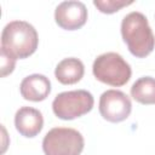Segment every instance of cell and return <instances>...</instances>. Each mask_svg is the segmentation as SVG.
<instances>
[{
  "label": "cell",
  "mask_w": 155,
  "mask_h": 155,
  "mask_svg": "<svg viewBox=\"0 0 155 155\" xmlns=\"http://www.w3.org/2000/svg\"><path fill=\"white\" fill-rule=\"evenodd\" d=\"M121 35L128 51L138 58L150 54L155 47V36L147 17L138 11L130 12L121 22Z\"/></svg>",
  "instance_id": "obj_1"
},
{
  "label": "cell",
  "mask_w": 155,
  "mask_h": 155,
  "mask_svg": "<svg viewBox=\"0 0 155 155\" xmlns=\"http://www.w3.org/2000/svg\"><path fill=\"white\" fill-rule=\"evenodd\" d=\"M39 44L35 28L25 21H12L1 33V47L16 59L31 56Z\"/></svg>",
  "instance_id": "obj_2"
},
{
  "label": "cell",
  "mask_w": 155,
  "mask_h": 155,
  "mask_svg": "<svg viewBox=\"0 0 155 155\" xmlns=\"http://www.w3.org/2000/svg\"><path fill=\"white\" fill-rule=\"evenodd\" d=\"M92 71L98 81L115 87L125 85L132 74L130 64L116 52L99 54L93 62Z\"/></svg>",
  "instance_id": "obj_3"
},
{
  "label": "cell",
  "mask_w": 155,
  "mask_h": 155,
  "mask_svg": "<svg viewBox=\"0 0 155 155\" xmlns=\"http://www.w3.org/2000/svg\"><path fill=\"white\" fill-rule=\"evenodd\" d=\"M82 134L70 127H54L42 139L45 155H80L84 150Z\"/></svg>",
  "instance_id": "obj_4"
},
{
  "label": "cell",
  "mask_w": 155,
  "mask_h": 155,
  "mask_svg": "<svg viewBox=\"0 0 155 155\" xmlns=\"http://www.w3.org/2000/svg\"><path fill=\"white\" fill-rule=\"evenodd\" d=\"M93 103L92 93L86 90L65 91L54 97L52 110L54 115L62 120H73L91 111Z\"/></svg>",
  "instance_id": "obj_5"
},
{
  "label": "cell",
  "mask_w": 155,
  "mask_h": 155,
  "mask_svg": "<svg viewBox=\"0 0 155 155\" xmlns=\"http://www.w3.org/2000/svg\"><path fill=\"white\" fill-rule=\"evenodd\" d=\"M132 110L131 99L119 90H107L99 98V113L107 121L120 122L126 120Z\"/></svg>",
  "instance_id": "obj_6"
},
{
  "label": "cell",
  "mask_w": 155,
  "mask_h": 155,
  "mask_svg": "<svg viewBox=\"0 0 155 155\" xmlns=\"http://www.w3.org/2000/svg\"><path fill=\"white\" fill-rule=\"evenodd\" d=\"M54 19L62 29L76 30L86 23L87 8L81 1H63L54 10Z\"/></svg>",
  "instance_id": "obj_7"
},
{
  "label": "cell",
  "mask_w": 155,
  "mask_h": 155,
  "mask_svg": "<svg viewBox=\"0 0 155 155\" xmlns=\"http://www.w3.org/2000/svg\"><path fill=\"white\" fill-rule=\"evenodd\" d=\"M16 130L24 137L31 138L39 134L44 127L42 114L31 107H22L15 115Z\"/></svg>",
  "instance_id": "obj_8"
},
{
  "label": "cell",
  "mask_w": 155,
  "mask_h": 155,
  "mask_svg": "<svg viewBox=\"0 0 155 155\" xmlns=\"http://www.w3.org/2000/svg\"><path fill=\"white\" fill-rule=\"evenodd\" d=\"M19 91L24 99L31 102H41L50 94L51 82L48 78L42 74H31L22 80Z\"/></svg>",
  "instance_id": "obj_9"
},
{
  "label": "cell",
  "mask_w": 155,
  "mask_h": 155,
  "mask_svg": "<svg viewBox=\"0 0 155 155\" xmlns=\"http://www.w3.org/2000/svg\"><path fill=\"white\" fill-rule=\"evenodd\" d=\"M84 73H85L84 63L74 57L64 58L57 64L54 69L56 79L63 85H73L79 82L84 76Z\"/></svg>",
  "instance_id": "obj_10"
},
{
  "label": "cell",
  "mask_w": 155,
  "mask_h": 155,
  "mask_svg": "<svg viewBox=\"0 0 155 155\" xmlns=\"http://www.w3.org/2000/svg\"><path fill=\"white\" fill-rule=\"evenodd\" d=\"M131 96L142 104H155V79L143 76L136 80L131 87Z\"/></svg>",
  "instance_id": "obj_11"
},
{
  "label": "cell",
  "mask_w": 155,
  "mask_h": 155,
  "mask_svg": "<svg viewBox=\"0 0 155 155\" xmlns=\"http://www.w3.org/2000/svg\"><path fill=\"white\" fill-rule=\"evenodd\" d=\"M133 4V1L126 0H93V5L103 13H114L120 8Z\"/></svg>",
  "instance_id": "obj_12"
},
{
  "label": "cell",
  "mask_w": 155,
  "mask_h": 155,
  "mask_svg": "<svg viewBox=\"0 0 155 155\" xmlns=\"http://www.w3.org/2000/svg\"><path fill=\"white\" fill-rule=\"evenodd\" d=\"M0 54H1V76L5 78L6 75H8L13 71L15 64H16V58L12 57L2 47L0 48Z\"/></svg>",
  "instance_id": "obj_13"
}]
</instances>
